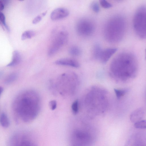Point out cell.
<instances>
[{
	"mask_svg": "<svg viewBox=\"0 0 146 146\" xmlns=\"http://www.w3.org/2000/svg\"><path fill=\"white\" fill-rule=\"evenodd\" d=\"M68 34L65 31L59 32L55 35L49 46L48 51L49 56L55 54L67 43Z\"/></svg>",
	"mask_w": 146,
	"mask_h": 146,
	"instance_id": "5",
	"label": "cell"
},
{
	"mask_svg": "<svg viewBox=\"0 0 146 146\" xmlns=\"http://www.w3.org/2000/svg\"><path fill=\"white\" fill-rule=\"evenodd\" d=\"M42 17L38 15L33 20L32 23L34 24H36L39 22L42 19Z\"/></svg>",
	"mask_w": 146,
	"mask_h": 146,
	"instance_id": "24",
	"label": "cell"
},
{
	"mask_svg": "<svg viewBox=\"0 0 146 146\" xmlns=\"http://www.w3.org/2000/svg\"><path fill=\"white\" fill-rule=\"evenodd\" d=\"M69 14L68 10L63 8H59L54 10L51 13L50 17L53 20L60 19L67 17Z\"/></svg>",
	"mask_w": 146,
	"mask_h": 146,
	"instance_id": "7",
	"label": "cell"
},
{
	"mask_svg": "<svg viewBox=\"0 0 146 146\" xmlns=\"http://www.w3.org/2000/svg\"><path fill=\"white\" fill-rule=\"evenodd\" d=\"M91 7L92 10L95 13H98L100 10L98 3L96 1H93L91 3Z\"/></svg>",
	"mask_w": 146,
	"mask_h": 146,
	"instance_id": "20",
	"label": "cell"
},
{
	"mask_svg": "<svg viewBox=\"0 0 146 146\" xmlns=\"http://www.w3.org/2000/svg\"><path fill=\"white\" fill-rule=\"evenodd\" d=\"M114 90L117 97L119 99L127 93L128 91V89H125L122 90H118L115 89Z\"/></svg>",
	"mask_w": 146,
	"mask_h": 146,
	"instance_id": "19",
	"label": "cell"
},
{
	"mask_svg": "<svg viewBox=\"0 0 146 146\" xmlns=\"http://www.w3.org/2000/svg\"><path fill=\"white\" fill-rule=\"evenodd\" d=\"M3 88L0 86V97L1 96V95L3 92Z\"/></svg>",
	"mask_w": 146,
	"mask_h": 146,
	"instance_id": "26",
	"label": "cell"
},
{
	"mask_svg": "<svg viewBox=\"0 0 146 146\" xmlns=\"http://www.w3.org/2000/svg\"><path fill=\"white\" fill-rule=\"evenodd\" d=\"M68 139L69 146H88L90 137L84 127L75 125L71 128Z\"/></svg>",
	"mask_w": 146,
	"mask_h": 146,
	"instance_id": "3",
	"label": "cell"
},
{
	"mask_svg": "<svg viewBox=\"0 0 146 146\" xmlns=\"http://www.w3.org/2000/svg\"><path fill=\"white\" fill-rule=\"evenodd\" d=\"M76 29L77 33L80 36L88 37L92 35L95 30L93 22L90 19L84 18L76 23Z\"/></svg>",
	"mask_w": 146,
	"mask_h": 146,
	"instance_id": "6",
	"label": "cell"
},
{
	"mask_svg": "<svg viewBox=\"0 0 146 146\" xmlns=\"http://www.w3.org/2000/svg\"><path fill=\"white\" fill-rule=\"evenodd\" d=\"M0 124L4 127L7 128L10 124L9 119L7 115L2 113L0 116Z\"/></svg>",
	"mask_w": 146,
	"mask_h": 146,
	"instance_id": "14",
	"label": "cell"
},
{
	"mask_svg": "<svg viewBox=\"0 0 146 146\" xmlns=\"http://www.w3.org/2000/svg\"><path fill=\"white\" fill-rule=\"evenodd\" d=\"M126 28V21L123 16H114L108 20L105 25L104 30L105 38L111 43L118 42L123 38Z\"/></svg>",
	"mask_w": 146,
	"mask_h": 146,
	"instance_id": "2",
	"label": "cell"
},
{
	"mask_svg": "<svg viewBox=\"0 0 146 146\" xmlns=\"http://www.w3.org/2000/svg\"><path fill=\"white\" fill-rule=\"evenodd\" d=\"M117 50V49L116 48H109L102 49L99 60L103 63H106Z\"/></svg>",
	"mask_w": 146,
	"mask_h": 146,
	"instance_id": "8",
	"label": "cell"
},
{
	"mask_svg": "<svg viewBox=\"0 0 146 146\" xmlns=\"http://www.w3.org/2000/svg\"><path fill=\"white\" fill-rule=\"evenodd\" d=\"M146 7L139 6L137 9L133 19V27L137 35L142 39H145L146 36Z\"/></svg>",
	"mask_w": 146,
	"mask_h": 146,
	"instance_id": "4",
	"label": "cell"
},
{
	"mask_svg": "<svg viewBox=\"0 0 146 146\" xmlns=\"http://www.w3.org/2000/svg\"><path fill=\"white\" fill-rule=\"evenodd\" d=\"M49 106L50 108L52 110H55L57 106V103L56 101L52 100L50 101L49 103Z\"/></svg>",
	"mask_w": 146,
	"mask_h": 146,
	"instance_id": "23",
	"label": "cell"
},
{
	"mask_svg": "<svg viewBox=\"0 0 146 146\" xmlns=\"http://www.w3.org/2000/svg\"><path fill=\"white\" fill-rule=\"evenodd\" d=\"M135 127L137 128L144 129L146 128V121L145 120H140L135 122Z\"/></svg>",
	"mask_w": 146,
	"mask_h": 146,
	"instance_id": "17",
	"label": "cell"
},
{
	"mask_svg": "<svg viewBox=\"0 0 146 146\" xmlns=\"http://www.w3.org/2000/svg\"><path fill=\"white\" fill-rule=\"evenodd\" d=\"M100 3L101 6L104 8H110L112 6V4L105 0H100Z\"/></svg>",
	"mask_w": 146,
	"mask_h": 146,
	"instance_id": "22",
	"label": "cell"
},
{
	"mask_svg": "<svg viewBox=\"0 0 146 146\" xmlns=\"http://www.w3.org/2000/svg\"><path fill=\"white\" fill-rule=\"evenodd\" d=\"M21 98L19 113L24 121H31L37 117L39 111L38 96L36 92L30 91L26 92Z\"/></svg>",
	"mask_w": 146,
	"mask_h": 146,
	"instance_id": "1",
	"label": "cell"
},
{
	"mask_svg": "<svg viewBox=\"0 0 146 146\" xmlns=\"http://www.w3.org/2000/svg\"><path fill=\"white\" fill-rule=\"evenodd\" d=\"M144 110L142 108H139L133 112L130 116V119L133 122H136L140 121L144 114Z\"/></svg>",
	"mask_w": 146,
	"mask_h": 146,
	"instance_id": "12",
	"label": "cell"
},
{
	"mask_svg": "<svg viewBox=\"0 0 146 146\" xmlns=\"http://www.w3.org/2000/svg\"><path fill=\"white\" fill-rule=\"evenodd\" d=\"M102 49L99 43H96L94 44L92 50V55L94 58L96 59H99Z\"/></svg>",
	"mask_w": 146,
	"mask_h": 146,
	"instance_id": "13",
	"label": "cell"
},
{
	"mask_svg": "<svg viewBox=\"0 0 146 146\" xmlns=\"http://www.w3.org/2000/svg\"><path fill=\"white\" fill-rule=\"evenodd\" d=\"M21 57L20 53L17 50H15L13 52L11 61L9 63L7 66H13L19 64L21 61Z\"/></svg>",
	"mask_w": 146,
	"mask_h": 146,
	"instance_id": "11",
	"label": "cell"
},
{
	"mask_svg": "<svg viewBox=\"0 0 146 146\" xmlns=\"http://www.w3.org/2000/svg\"><path fill=\"white\" fill-rule=\"evenodd\" d=\"M35 33L32 30H28L25 31L22 34L21 39L25 40L27 39H30L35 36Z\"/></svg>",
	"mask_w": 146,
	"mask_h": 146,
	"instance_id": "16",
	"label": "cell"
},
{
	"mask_svg": "<svg viewBox=\"0 0 146 146\" xmlns=\"http://www.w3.org/2000/svg\"><path fill=\"white\" fill-rule=\"evenodd\" d=\"M0 24L8 31L9 30V28L6 25L5 21V17L4 15L2 13L0 12Z\"/></svg>",
	"mask_w": 146,
	"mask_h": 146,
	"instance_id": "18",
	"label": "cell"
},
{
	"mask_svg": "<svg viewBox=\"0 0 146 146\" xmlns=\"http://www.w3.org/2000/svg\"><path fill=\"white\" fill-rule=\"evenodd\" d=\"M72 112L74 114H75L77 113L78 111V102L77 100H76L72 103Z\"/></svg>",
	"mask_w": 146,
	"mask_h": 146,
	"instance_id": "21",
	"label": "cell"
},
{
	"mask_svg": "<svg viewBox=\"0 0 146 146\" xmlns=\"http://www.w3.org/2000/svg\"><path fill=\"white\" fill-rule=\"evenodd\" d=\"M5 6L3 0H0V11H2L4 9Z\"/></svg>",
	"mask_w": 146,
	"mask_h": 146,
	"instance_id": "25",
	"label": "cell"
},
{
	"mask_svg": "<svg viewBox=\"0 0 146 146\" xmlns=\"http://www.w3.org/2000/svg\"><path fill=\"white\" fill-rule=\"evenodd\" d=\"M17 146H38L35 140L29 136L23 137Z\"/></svg>",
	"mask_w": 146,
	"mask_h": 146,
	"instance_id": "10",
	"label": "cell"
},
{
	"mask_svg": "<svg viewBox=\"0 0 146 146\" xmlns=\"http://www.w3.org/2000/svg\"><path fill=\"white\" fill-rule=\"evenodd\" d=\"M69 53L71 55L73 56H77L80 55L81 53L80 48L76 46L70 47L68 50Z\"/></svg>",
	"mask_w": 146,
	"mask_h": 146,
	"instance_id": "15",
	"label": "cell"
},
{
	"mask_svg": "<svg viewBox=\"0 0 146 146\" xmlns=\"http://www.w3.org/2000/svg\"><path fill=\"white\" fill-rule=\"evenodd\" d=\"M56 64L70 66L78 68L80 66L78 62L76 60L70 58H63L56 60L55 62Z\"/></svg>",
	"mask_w": 146,
	"mask_h": 146,
	"instance_id": "9",
	"label": "cell"
}]
</instances>
